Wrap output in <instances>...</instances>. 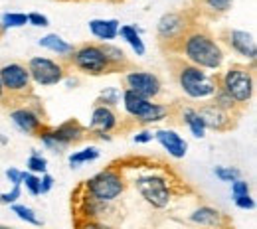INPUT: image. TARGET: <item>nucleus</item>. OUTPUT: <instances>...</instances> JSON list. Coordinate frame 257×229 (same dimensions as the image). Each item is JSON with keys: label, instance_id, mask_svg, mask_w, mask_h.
Segmentation results:
<instances>
[{"label": "nucleus", "instance_id": "obj_27", "mask_svg": "<svg viewBox=\"0 0 257 229\" xmlns=\"http://www.w3.org/2000/svg\"><path fill=\"white\" fill-rule=\"evenodd\" d=\"M212 103H216L218 107H222L225 111H229V113H235V115H241V109L235 105V101L229 97L227 93H225L224 89H220L218 87V91L212 95Z\"/></svg>", "mask_w": 257, "mask_h": 229}, {"label": "nucleus", "instance_id": "obj_38", "mask_svg": "<svg viewBox=\"0 0 257 229\" xmlns=\"http://www.w3.org/2000/svg\"><path fill=\"white\" fill-rule=\"evenodd\" d=\"M133 140H135L137 144H147V142H153V140H155V132L143 129V131H139L135 136H133Z\"/></svg>", "mask_w": 257, "mask_h": 229}, {"label": "nucleus", "instance_id": "obj_16", "mask_svg": "<svg viewBox=\"0 0 257 229\" xmlns=\"http://www.w3.org/2000/svg\"><path fill=\"white\" fill-rule=\"evenodd\" d=\"M52 132H54L56 140H58L64 148L71 146V144H79V142H83L85 138H89L87 127H83L77 119H69V121L62 123L60 127H52Z\"/></svg>", "mask_w": 257, "mask_h": 229}, {"label": "nucleus", "instance_id": "obj_18", "mask_svg": "<svg viewBox=\"0 0 257 229\" xmlns=\"http://www.w3.org/2000/svg\"><path fill=\"white\" fill-rule=\"evenodd\" d=\"M190 221L204 225V227H225L229 225V217H225V213H222L220 209L212 207V205H200L190 213Z\"/></svg>", "mask_w": 257, "mask_h": 229}, {"label": "nucleus", "instance_id": "obj_26", "mask_svg": "<svg viewBox=\"0 0 257 229\" xmlns=\"http://www.w3.org/2000/svg\"><path fill=\"white\" fill-rule=\"evenodd\" d=\"M12 207V213H16V217L18 219H22V221H26V223H30V225H42V221L36 217V211H34L32 207H28V205H24V203H12L10 205Z\"/></svg>", "mask_w": 257, "mask_h": 229}, {"label": "nucleus", "instance_id": "obj_2", "mask_svg": "<svg viewBox=\"0 0 257 229\" xmlns=\"http://www.w3.org/2000/svg\"><path fill=\"white\" fill-rule=\"evenodd\" d=\"M172 66L178 87L188 99L192 101L212 99V95L218 91V73H208V69L192 66L182 58H176Z\"/></svg>", "mask_w": 257, "mask_h": 229}, {"label": "nucleus", "instance_id": "obj_32", "mask_svg": "<svg viewBox=\"0 0 257 229\" xmlns=\"http://www.w3.org/2000/svg\"><path fill=\"white\" fill-rule=\"evenodd\" d=\"M26 166H28V170L34 172V174H44V172H48V160H46L40 152H36V150L30 154Z\"/></svg>", "mask_w": 257, "mask_h": 229}, {"label": "nucleus", "instance_id": "obj_10", "mask_svg": "<svg viewBox=\"0 0 257 229\" xmlns=\"http://www.w3.org/2000/svg\"><path fill=\"white\" fill-rule=\"evenodd\" d=\"M28 71H30V77H32V83L40 85V87H52V85H58L62 83L67 75V66H65L62 60H50V58H42V56H36L28 60Z\"/></svg>", "mask_w": 257, "mask_h": 229}, {"label": "nucleus", "instance_id": "obj_19", "mask_svg": "<svg viewBox=\"0 0 257 229\" xmlns=\"http://www.w3.org/2000/svg\"><path fill=\"white\" fill-rule=\"evenodd\" d=\"M119 26H121V22L117 18H93L87 22L91 36L99 42H111V40L119 38Z\"/></svg>", "mask_w": 257, "mask_h": 229}, {"label": "nucleus", "instance_id": "obj_34", "mask_svg": "<svg viewBox=\"0 0 257 229\" xmlns=\"http://www.w3.org/2000/svg\"><path fill=\"white\" fill-rule=\"evenodd\" d=\"M20 196H22V186H12L10 192L0 194V203L2 205H12V203H16L20 199Z\"/></svg>", "mask_w": 257, "mask_h": 229}, {"label": "nucleus", "instance_id": "obj_6", "mask_svg": "<svg viewBox=\"0 0 257 229\" xmlns=\"http://www.w3.org/2000/svg\"><path fill=\"white\" fill-rule=\"evenodd\" d=\"M194 22H196V16L192 10H186V12L172 10V12L162 14L157 22V40L162 50L168 54H174L180 40L190 30Z\"/></svg>", "mask_w": 257, "mask_h": 229}, {"label": "nucleus", "instance_id": "obj_5", "mask_svg": "<svg viewBox=\"0 0 257 229\" xmlns=\"http://www.w3.org/2000/svg\"><path fill=\"white\" fill-rule=\"evenodd\" d=\"M133 186L141 197L155 209L168 207L174 196V182H170V178L164 172H145L133 178Z\"/></svg>", "mask_w": 257, "mask_h": 229}, {"label": "nucleus", "instance_id": "obj_39", "mask_svg": "<svg viewBox=\"0 0 257 229\" xmlns=\"http://www.w3.org/2000/svg\"><path fill=\"white\" fill-rule=\"evenodd\" d=\"M6 178L12 186H22V170L18 168H8L6 170Z\"/></svg>", "mask_w": 257, "mask_h": 229}, {"label": "nucleus", "instance_id": "obj_7", "mask_svg": "<svg viewBox=\"0 0 257 229\" xmlns=\"http://www.w3.org/2000/svg\"><path fill=\"white\" fill-rule=\"evenodd\" d=\"M123 107L127 117L139 127H147L153 123H161L164 119H168L170 115V107L159 103V99H147L141 97L128 89H123Z\"/></svg>", "mask_w": 257, "mask_h": 229}, {"label": "nucleus", "instance_id": "obj_1", "mask_svg": "<svg viewBox=\"0 0 257 229\" xmlns=\"http://www.w3.org/2000/svg\"><path fill=\"white\" fill-rule=\"evenodd\" d=\"M174 54H178V58H182L184 62L208 71H218L224 66L225 58L224 50L220 42L214 38V34L208 28L200 26L198 22H194L190 30L184 34Z\"/></svg>", "mask_w": 257, "mask_h": 229}, {"label": "nucleus", "instance_id": "obj_11", "mask_svg": "<svg viewBox=\"0 0 257 229\" xmlns=\"http://www.w3.org/2000/svg\"><path fill=\"white\" fill-rule=\"evenodd\" d=\"M10 121L18 131L30 136H36L38 131L46 125L44 109L34 103H28V97L22 99L20 103H16V107L10 109Z\"/></svg>", "mask_w": 257, "mask_h": 229}, {"label": "nucleus", "instance_id": "obj_9", "mask_svg": "<svg viewBox=\"0 0 257 229\" xmlns=\"http://www.w3.org/2000/svg\"><path fill=\"white\" fill-rule=\"evenodd\" d=\"M0 81H2V89H4V99L0 103H4L6 99L10 101H22V99L32 95V77L28 67L20 62H12V64H4L0 67Z\"/></svg>", "mask_w": 257, "mask_h": 229}, {"label": "nucleus", "instance_id": "obj_14", "mask_svg": "<svg viewBox=\"0 0 257 229\" xmlns=\"http://www.w3.org/2000/svg\"><path fill=\"white\" fill-rule=\"evenodd\" d=\"M198 109V113H200V117H202V121H204V125H206V129L208 131H216V132H227L231 131L233 127H235V123H237V117L239 115H235V113H229V111H225L222 107H218L216 103H204V105H200V107H196Z\"/></svg>", "mask_w": 257, "mask_h": 229}, {"label": "nucleus", "instance_id": "obj_22", "mask_svg": "<svg viewBox=\"0 0 257 229\" xmlns=\"http://www.w3.org/2000/svg\"><path fill=\"white\" fill-rule=\"evenodd\" d=\"M38 46L44 48V50H48V52H52V54H56V56H60V60H65L73 52V46L69 42H65L64 38L58 36V34H48V36L40 38L38 40Z\"/></svg>", "mask_w": 257, "mask_h": 229}, {"label": "nucleus", "instance_id": "obj_24", "mask_svg": "<svg viewBox=\"0 0 257 229\" xmlns=\"http://www.w3.org/2000/svg\"><path fill=\"white\" fill-rule=\"evenodd\" d=\"M119 36H121V40H125L128 46H131V50L135 52V56L143 58L147 54V46H145V40L141 36V30H137L135 26H131V24L119 26Z\"/></svg>", "mask_w": 257, "mask_h": 229}, {"label": "nucleus", "instance_id": "obj_13", "mask_svg": "<svg viewBox=\"0 0 257 229\" xmlns=\"http://www.w3.org/2000/svg\"><path fill=\"white\" fill-rule=\"evenodd\" d=\"M119 127H121V119H119L115 107L95 103L93 113H91V121H89V127H87L89 138L111 140V134L119 131Z\"/></svg>", "mask_w": 257, "mask_h": 229}, {"label": "nucleus", "instance_id": "obj_21", "mask_svg": "<svg viewBox=\"0 0 257 229\" xmlns=\"http://www.w3.org/2000/svg\"><path fill=\"white\" fill-rule=\"evenodd\" d=\"M180 119H182L180 123L192 132V136H196V138H204L206 136L208 129H206V125H204V121H202V117H200L196 107H190V105L180 107Z\"/></svg>", "mask_w": 257, "mask_h": 229}, {"label": "nucleus", "instance_id": "obj_8", "mask_svg": "<svg viewBox=\"0 0 257 229\" xmlns=\"http://www.w3.org/2000/svg\"><path fill=\"white\" fill-rule=\"evenodd\" d=\"M67 69H77L83 75H91V77H99V75H107L113 73L111 66L107 62V56L101 48V44H81V46H73V52L62 60Z\"/></svg>", "mask_w": 257, "mask_h": 229}, {"label": "nucleus", "instance_id": "obj_25", "mask_svg": "<svg viewBox=\"0 0 257 229\" xmlns=\"http://www.w3.org/2000/svg\"><path fill=\"white\" fill-rule=\"evenodd\" d=\"M99 156H101V152H99L97 146H87V148H83V150H77V152L69 154L67 162H69L71 168H79V166H83V164L97 160Z\"/></svg>", "mask_w": 257, "mask_h": 229}, {"label": "nucleus", "instance_id": "obj_40", "mask_svg": "<svg viewBox=\"0 0 257 229\" xmlns=\"http://www.w3.org/2000/svg\"><path fill=\"white\" fill-rule=\"evenodd\" d=\"M4 99V89H2V81H0V101Z\"/></svg>", "mask_w": 257, "mask_h": 229}, {"label": "nucleus", "instance_id": "obj_37", "mask_svg": "<svg viewBox=\"0 0 257 229\" xmlns=\"http://www.w3.org/2000/svg\"><path fill=\"white\" fill-rule=\"evenodd\" d=\"M54 184H56V180H54L52 174L44 172V174L40 176V188H42V194H48V192L54 188Z\"/></svg>", "mask_w": 257, "mask_h": 229}, {"label": "nucleus", "instance_id": "obj_17", "mask_svg": "<svg viewBox=\"0 0 257 229\" xmlns=\"http://www.w3.org/2000/svg\"><path fill=\"white\" fill-rule=\"evenodd\" d=\"M155 140H159L162 148L176 160L184 158L186 152H188V142L172 129H161V131L155 132Z\"/></svg>", "mask_w": 257, "mask_h": 229}, {"label": "nucleus", "instance_id": "obj_15", "mask_svg": "<svg viewBox=\"0 0 257 229\" xmlns=\"http://www.w3.org/2000/svg\"><path fill=\"white\" fill-rule=\"evenodd\" d=\"M220 40L224 42L233 54H237L239 58L249 60L251 64L255 62L257 44L253 34L243 32V30H224V32L220 34Z\"/></svg>", "mask_w": 257, "mask_h": 229}, {"label": "nucleus", "instance_id": "obj_12", "mask_svg": "<svg viewBox=\"0 0 257 229\" xmlns=\"http://www.w3.org/2000/svg\"><path fill=\"white\" fill-rule=\"evenodd\" d=\"M123 85L125 89L141 95L147 99H159L162 95V79L153 73V71H145V69H127V73L123 75Z\"/></svg>", "mask_w": 257, "mask_h": 229}, {"label": "nucleus", "instance_id": "obj_31", "mask_svg": "<svg viewBox=\"0 0 257 229\" xmlns=\"http://www.w3.org/2000/svg\"><path fill=\"white\" fill-rule=\"evenodd\" d=\"M22 186H26L28 194L32 196H40L42 194V188H40V174H34V172H22Z\"/></svg>", "mask_w": 257, "mask_h": 229}, {"label": "nucleus", "instance_id": "obj_4", "mask_svg": "<svg viewBox=\"0 0 257 229\" xmlns=\"http://www.w3.org/2000/svg\"><path fill=\"white\" fill-rule=\"evenodd\" d=\"M81 190L87 196L101 199V201H117L119 197L125 194L127 190V176H125V168L111 164L105 170L97 172L95 176H91L89 180L79 184Z\"/></svg>", "mask_w": 257, "mask_h": 229}, {"label": "nucleus", "instance_id": "obj_28", "mask_svg": "<svg viewBox=\"0 0 257 229\" xmlns=\"http://www.w3.org/2000/svg\"><path fill=\"white\" fill-rule=\"evenodd\" d=\"M0 24L2 28H22L28 24V14L22 12H6L0 16Z\"/></svg>", "mask_w": 257, "mask_h": 229}, {"label": "nucleus", "instance_id": "obj_35", "mask_svg": "<svg viewBox=\"0 0 257 229\" xmlns=\"http://www.w3.org/2000/svg\"><path fill=\"white\" fill-rule=\"evenodd\" d=\"M28 24H32L36 28H48L50 26V18L40 14V12H30L28 14Z\"/></svg>", "mask_w": 257, "mask_h": 229}, {"label": "nucleus", "instance_id": "obj_33", "mask_svg": "<svg viewBox=\"0 0 257 229\" xmlns=\"http://www.w3.org/2000/svg\"><path fill=\"white\" fill-rule=\"evenodd\" d=\"M233 203L237 209H245V211H251L255 209V199L251 197V194H241V196H233Z\"/></svg>", "mask_w": 257, "mask_h": 229}, {"label": "nucleus", "instance_id": "obj_23", "mask_svg": "<svg viewBox=\"0 0 257 229\" xmlns=\"http://www.w3.org/2000/svg\"><path fill=\"white\" fill-rule=\"evenodd\" d=\"M101 48H103V52H105V56H107V62H109L113 73H115V71H127V69L133 67L131 62H128V58L125 56V52H123L121 48H117V46H113V44H109V42H101Z\"/></svg>", "mask_w": 257, "mask_h": 229}, {"label": "nucleus", "instance_id": "obj_36", "mask_svg": "<svg viewBox=\"0 0 257 229\" xmlns=\"http://www.w3.org/2000/svg\"><path fill=\"white\" fill-rule=\"evenodd\" d=\"M229 184H231V196H241V194H249V184H247L245 180L237 178V180H233V182H229Z\"/></svg>", "mask_w": 257, "mask_h": 229}, {"label": "nucleus", "instance_id": "obj_3", "mask_svg": "<svg viewBox=\"0 0 257 229\" xmlns=\"http://www.w3.org/2000/svg\"><path fill=\"white\" fill-rule=\"evenodd\" d=\"M218 87L224 89L225 93L235 101V105L243 111L249 105V101L253 99V91H255L253 66L231 64L225 71L218 73Z\"/></svg>", "mask_w": 257, "mask_h": 229}, {"label": "nucleus", "instance_id": "obj_20", "mask_svg": "<svg viewBox=\"0 0 257 229\" xmlns=\"http://www.w3.org/2000/svg\"><path fill=\"white\" fill-rule=\"evenodd\" d=\"M233 6V0H194V12L210 20L224 16Z\"/></svg>", "mask_w": 257, "mask_h": 229}, {"label": "nucleus", "instance_id": "obj_30", "mask_svg": "<svg viewBox=\"0 0 257 229\" xmlns=\"http://www.w3.org/2000/svg\"><path fill=\"white\" fill-rule=\"evenodd\" d=\"M214 176L220 182H233V180L241 178V170L233 168V166H216L214 168Z\"/></svg>", "mask_w": 257, "mask_h": 229}, {"label": "nucleus", "instance_id": "obj_29", "mask_svg": "<svg viewBox=\"0 0 257 229\" xmlns=\"http://www.w3.org/2000/svg\"><path fill=\"white\" fill-rule=\"evenodd\" d=\"M121 97H123V91L121 89H117V87H105L99 93L95 103H99V105H109V107H117L121 103Z\"/></svg>", "mask_w": 257, "mask_h": 229}]
</instances>
